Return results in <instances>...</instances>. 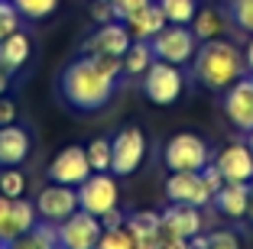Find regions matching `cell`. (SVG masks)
<instances>
[{"mask_svg": "<svg viewBox=\"0 0 253 249\" xmlns=\"http://www.w3.org/2000/svg\"><path fill=\"white\" fill-rule=\"evenodd\" d=\"M124 78V59L120 55H82L68 62L59 74V94L78 113L101 110L117 91Z\"/></svg>", "mask_w": 253, "mask_h": 249, "instance_id": "obj_1", "label": "cell"}, {"mask_svg": "<svg viewBox=\"0 0 253 249\" xmlns=\"http://www.w3.org/2000/svg\"><path fill=\"white\" fill-rule=\"evenodd\" d=\"M192 74H195V81L205 84L208 91H221L224 94L234 81L247 74V59L234 42L208 39V42H201L198 52H195Z\"/></svg>", "mask_w": 253, "mask_h": 249, "instance_id": "obj_2", "label": "cell"}, {"mask_svg": "<svg viewBox=\"0 0 253 249\" xmlns=\"http://www.w3.org/2000/svg\"><path fill=\"white\" fill-rule=\"evenodd\" d=\"M182 88H185L182 65H172V62L153 59V65L143 71V94H146V101L159 104V107L175 104L182 97Z\"/></svg>", "mask_w": 253, "mask_h": 249, "instance_id": "obj_3", "label": "cell"}, {"mask_svg": "<svg viewBox=\"0 0 253 249\" xmlns=\"http://www.w3.org/2000/svg\"><path fill=\"white\" fill-rule=\"evenodd\" d=\"M163 162L169 172H201L211 162V149L198 133H175L163 146Z\"/></svg>", "mask_w": 253, "mask_h": 249, "instance_id": "obj_4", "label": "cell"}, {"mask_svg": "<svg viewBox=\"0 0 253 249\" xmlns=\"http://www.w3.org/2000/svg\"><path fill=\"white\" fill-rule=\"evenodd\" d=\"M149 45H153L156 59L172 62V65H188L195 59V52H198V36L185 23H166L163 30L149 39Z\"/></svg>", "mask_w": 253, "mask_h": 249, "instance_id": "obj_5", "label": "cell"}, {"mask_svg": "<svg viewBox=\"0 0 253 249\" xmlns=\"http://www.w3.org/2000/svg\"><path fill=\"white\" fill-rule=\"evenodd\" d=\"M143 159H146V136H143V130L136 123L120 126L111 136V172L126 178L143 165Z\"/></svg>", "mask_w": 253, "mask_h": 249, "instance_id": "obj_6", "label": "cell"}, {"mask_svg": "<svg viewBox=\"0 0 253 249\" xmlns=\"http://www.w3.org/2000/svg\"><path fill=\"white\" fill-rule=\"evenodd\" d=\"M78 207L94 217H104L107 211L117 207V181L111 172H91L78 184Z\"/></svg>", "mask_w": 253, "mask_h": 249, "instance_id": "obj_7", "label": "cell"}, {"mask_svg": "<svg viewBox=\"0 0 253 249\" xmlns=\"http://www.w3.org/2000/svg\"><path fill=\"white\" fill-rule=\"evenodd\" d=\"M55 233H59L62 249H94V243L101 240L104 227H101V217H94V213L78 207L72 217H65L59 227H55Z\"/></svg>", "mask_w": 253, "mask_h": 249, "instance_id": "obj_8", "label": "cell"}, {"mask_svg": "<svg viewBox=\"0 0 253 249\" xmlns=\"http://www.w3.org/2000/svg\"><path fill=\"white\" fill-rule=\"evenodd\" d=\"M36 213L39 220H45V223H55L59 227L65 217H72L75 211H78V188H72V184H45L42 191L36 194Z\"/></svg>", "mask_w": 253, "mask_h": 249, "instance_id": "obj_9", "label": "cell"}, {"mask_svg": "<svg viewBox=\"0 0 253 249\" xmlns=\"http://www.w3.org/2000/svg\"><path fill=\"white\" fill-rule=\"evenodd\" d=\"M133 36L126 30L124 20H114V23H101L82 45V55H120L124 59V52L130 49Z\"/></svg>", "mask_w": 253, "mask_h": 249, "instance_id": "obj_10", "label": "cell"}, {"mask_svg": "<svg viewBox=\"0 0 253 249\" xmlns=\"http://www.w3.org/2000/svg\"><path fill=\"white\" fill-rule=\"evenodd\" d=\"M91 162H88V149L84 146H65L52 162H49V181H59V184H78L91 175Z\"/></svg>", "mask_w": 253, "mask_h": 249, "instance_id": "obj_11", "label": "cell"}, {"mask_svg": "<svg viewBox=\"0 0 253 249\" xmlns=\"http://www.w3.org/2000/svg\"><path fill=\"white\" fill-rule=\"evenodd\" d=\"M224 117L231 120L240 133L253 130V74L237 78L231 88L224 91Z\"/></svg>", "mask_w": 253, "mask_h": 249, "instance_id": "obj_12", "label": "cell"}, {"mask_svg": "<svg viewBox=\"0 0 253 249\" xmlns=\"http://www.w3.org/2000/svg\"><path fill=\"white\" fill-rule=\"evenodd\" d=\"M166 198H169L172 204L208 207L211 204V191L205 188L201 172H169V178H166Z\"/></svg>", "mask_w": 253, "mask_h": 249, "instance_id": "obj_13", "label": "cell"}, {"mask_svg": "<svg viewBox=\"0 0 253 249\" xmlns=\"http://www.w3.org/2000/svg\"><path fill=\"white\" fill-rule=\"evenodd\" d=\"M205 220H201V207L195 204H172L159 213V233L163 236H179V240H192L201 233Z\"/></svg>", "mask_w": 253, "mask_h": 249, "instance_id": "obj_14", "label": "cell"}, {"mask_svg": "<svg viewBox=\"0 0 253 249\" xmlns=\"http://www.w3.org/2000/svg\"><path fill=\"white\" fill-rule=\"evenodd\" d=\"M214 165L221 169L224 181H253V152L247 142L224 146L221 155L214 159Z\"/></svg>", "mask_w": 253, "mask_h": 249, "instance_id": "obj_15", "label": "cell"}, {"mask_svg": "<svg viewBox=\"0 0 253 249\" xmlns=\"http://www.w3.org/2000/svg\"><path fill=\"white\" fill-rule=\"evenodd\" d=\"M33 149V140H30V130L26 126H16V123H7L0 126V165H20L26 162Z\"/></svg>", "mask_w": 253, "mask_h": 249, "instance_id": "obj_16", "label": "cell"}, {"mask_svg": "<svg viewBox=\"0 0 253 249\" xmlns=\"http://www.w3.org/2000/svg\"><path fill=\"white\" fill-rule=\"evenodd\" d=\"M214 207L231 220H244L247 217V201H250V181H224V188L217 191Z\"/></svg>", "mask_w": 253, "mask_h": 249, "instance_id": "obj_17", "label": "cell"}, {"mask_svg": "<svg viewBox=\"0 0 253 249\" xmlns=\"http://www.w3.org/2000/svg\"><path fill=\"white\" fill-rule=\"evenodd\" d=\"M36 223H39L36 204H30L26 198H13V207H10V217H7V223H3V230H0V243L7 246V243H13L16 236H23L26 230H33Z\"/></svg>", "mask_w": 253, "mask_h": 249, "instance_id": "obj_18", "label": "cell"}, {"mask_svg": "<svg viewBox=\"0 0 253 249\" xmlns=\"http://www.w3.org/2000/svg\"><path fill=\"white\" fill-rule=\"evenodd\" d=\"M124 23H126V30H130L133 39H153L166 26V16H163V10H159V3L153 0V3H146L143 10H136L133 16H126Z\"/></svg>", "mask_w": 253, "mask_h": 249, "instance_id": "obj_19", "label": "cell"}, {"mask_svg": "<svg viewBox=\"0 0 253 249\" xmlns=\"http://www.w3.org/2000/svg\"><path fill=\"white\" fill-rule=\"evenodd\" d=\"M30 52H33V42L26 33H10L7 39H0V65L10 68V71H20L26 62H30Z\"/></svg>", "mask_w": 253, "mask_h": 249, "instance_id": "obj_20", "label": "cell"}, {"mask_svg": "<svg viewBox=\"0 0 253 249\" xmlns=\"http://www.w3.org/2000/svg\"><path fill=\"white\" fill-rule=\"evenodd\" d=\"M7 249H59V233H55V223L39 220L33 230H26V233L16 236L13 243H7Z\"/></svg>", "mask_w": 253, "mask_h": 249, "instance_id": "obj_21", "label": "cell"}, {"mask_svg": "<svg viewBox=\"0 0 253 249\" xmlns=\"http://www.w3.org/2000/svg\"><path fill=\"white\" fill-rule=\"evenodd\" d=\"M153 59H156V55H153L149 39H133L130 49L124 52V74L126 78H143V71L153 65Z\"/></svg>", "mask_w": 253, "mask_h": 249, "instance_id": "obj_22", "label": "cell"}, {"mask_svg": "<svg viewBox=\"0 0 253 249\" xmlns=\"http://www.w3.org/2000/svg\"><path fill=\"white\" fill-rule=\"evenodd\" d=\"M192 33L198 36V42H208V39H217L224 33V16L217 13L214 7H198V13L192 16Z\"/></svg>", "mask_w": 253, "mask_h": 249, "instance_id": "obj_23", "label": "cell"}, {"mask_svg": "<svg viewBox=\"0 0 253 249\" xmlns=\"http://www.w3.org/2000/svg\"><path fill=\"white\" fill-rule=\"evenodd\" d=\"M159 3V10H163V16H166V23H192V16L198 13V0H156Z\"/></svg>", "mask_w": 253, "mask_h": 249, "instance_id": "obj_24", "label": "cell"}, {"mask_svg": "<svg viewBox=\"0 0 253 249\" xmlns=\"http://www.w3.org/2000/svg\"><path fill=\"white\" fill-rule=\"evenodd\" d=\"M126 230L133 233V240H140V236H156L159 233V213L153 211H136L126 217Z\"/></svg>", "mask_w": 253, "mask_h": 249, "instance_id": "obj_25", "label": "cell"}, {"mask_svg": "<svg viewBox=\"0 0 253 249\" xmlns=\"http://www.w3.org/2000/svg\"><path fill=\"white\" fill-rule=\"evenodd\" d=\"M13 7L20 10L23 20H45L55 13L59 0H13Z\"/></svg>", "mask_w": 253, "mask_h": 249, "instance_id": "obj_26", "label": "cell"}, {"mask_svg": "<svg viewBox=\"0 0 253 249\" xmlns=\"http://www.w3.org/2000/svg\"><path fill=\"white\" fill-rule=\"evenodd\" d=\"M136 246V240H133V233L126 227H114V230H104L101 233V240L94 243V249H133Z\"/></svg>", "mask_w": 253, "mask_h": 249, "instance_id": "obj_27", "label": "cell"}, {"mask_svg": "<svg viewBox=\"0 0 253 249\" xmlns=\"http://www.w3.org/2000/svg\"><path fill=\"white\" fill-rule=\"evenodd\" d=\"M23 191H26V175H23L16 165H7V169L0 172V194H7V198H23Z\"/></svg>", "mask_w": 253, "mask_h": 249, "instance_id": "obj_28", "label": "cell"}, {"mask_svg": "<svg viewBox=\"0 0 253 249\" xmlns=\"http://www.w3.org/2000/svg\"><path fill=\"white\" fill-rule=\"evenodd\" d=\"M88 162L94 172H111V140L107 136H97L88 146Z\"/></svg>", "mask_w": 253, "mask_h": 249, "instance_id": "obj_29", "label": "cell"}, {"mask_svg": "<svg viewBox=\"0 0 253 249\" xmlns=\"http://www.w3.org/2000/svg\"><path fill=\"white\" fill-rule=\"evenodd\" d=\"M227 13H231V23L237 30L253 33V0H231Z\"/></svg>", "mask_w": 253, "mask_h": 249, "instance_id": "obj_30", "label": "cell"}, {"mask_svg": "<svg viewBox=\"0 0 253 249\" xmlns=\"http://www.w3.org/2000/svg\"><path fill=\"white\" fill-rule=\"evenodd\" d=\"M20 10L13 7V0H0V39H7L10 33L20 30Z\"/></svg>", "mask_w": 253, "mask_h": 249, "instance_id": "obj_31", "label": "cell"}, {"mask_svg": "<svg viewBox=\"0 0 253 249\" xmlns=\"http://www.w3.org/2000/svg\"><path fill=\"white\" fill-rule=\"evenodd\" d=\"M88 13H91V20H94L97 26H101V23H114V20H120V16H117V10H114V3H111V0H91Z\"/></svg>", "mask_w": 253, "mask_h": 249, "instance_id": "obj_32", "label": "cell"}, {"mask_svg": "<svg viewBox=\"0 0 253 249\" xmlns=\"http://www.w3.org/2000/svg\"><path fill=\"white\" fill-rule=\"evenodd\" d=\"M205 240H208V249H240V236L231 230H214Z\"/></svg>", "mask_w": 253, "mask_h": 249, "instance_id": "obj_33", "label": "cell"}, {"mask_svg": "<svg viewBox=\"0 0 253 249\" xmlns=\"http://www.w3.org/2000/svg\"><path fill=\"white\" fill-rule=\"evenodd\" d=\"M201 178H205V188L211 191V198H214L217 191L224 188V175H221V169H217L214 162H208V165L201 169Z\"/></svg>", "mask_w": 253, "mask_h": 249, "instance_id": "obj_34", "label": "cell"}, {"mask_svg": "<svg viewBox=\"0 0 253 249\" xmlns=\"http://www.w3.org/2000/svg\"><path fill=\"white\" fill-rule=\"evenodd\" d=\"M111 3H114V10H117L120 20H126V16H133L136 10H143L146 3H153V0H111Z\"/></svg>", "mask_w": 253, "mask_h": 249, "instance_id": "obj_35", "label": "cell"}, {"mask_svg": "<svg viewBox=\"0 0 253 249\" xmlns=\"http://www.w3.org/2000/svg\"><path fill=\"white\" fill-rule=\"evenodd\" d=\"M7 123H16V104L7 94H0V126H7Z\"/></svg>", "mask_w": 253, "mask_h": 249, "instance_id": "obj_36", "label": "cell"}, {"mask_svg": "<svg viewBox=\"0 0 253 249\" xmlns=\"http://www.w3.org/2000/svg\"><path fill=\"white\" fill-rule=\"evenodd\" d=\"M101 227H104V230H114V227H126V213L114 207V211H107L104 217H101Z\"/></svg>", "mask_w": 253, "mask_h": 249, "instance_id": "obj_37", "label": "cell"}, {"mask_svg": "<svg viewBox=\"0 0 253 249\" xmlns=\"http://www.w3.org/2000/svg\"><path fill=\"white\" fill-rule=\"evenodd\" d=\"M156 249H188V240H179V236H163Z\"/></svg>", "mask_w": 253, "mask_h": 249, "instance_id": "obj_38", "label": "cell"}, {"mask_svg": "<svg viewBox=\"0 0 253 249\" xmlns=\"http://www.w3.org/2000/svg\"><path fill=\"white\" fill-rule=\"evenodd\" d=\"M10 207H13V198L0 194V230H3V223H7V217H10Z\"/></svg>", "mask_w": 253, "mask_h": 249, "instance_id": "obj_39", "label": "cell"}, {"mask_svg": "<svg viewBox=\"0 0 253 249\" xmlns=\"http://www.w3.org/2000/svg\"><path fill=\"white\" fill-rule=\"evenodd\" d=\"M10 84H13V71L0 65V94H7V91H10Z\"/></svg>", "mask_w": 253, "mask_h": 249, "instance_id": "obj_40", "label": "cell"}, {"mask_svg": "<svg viewBox=\"0 0 253 249\" xmlns=\"http://www.w3.org/2000/svg\"><path fill=\"white\" fill-rule=\"evenodd\" d=\"M244 59H247V71L253 74V39L247 42V49H244Z\"/></svg>", "mask_w": 253, "mask_h": 249, "instance_id": "obj_41", "label": "cell"}, {"mask_svg": "<svg viewBox=\"0 0 253 249\" xmlns=\"http://www.w3.org/2000/svg\"><path fill=\"white\" fill-rule=\"evenodd\" d=\"M247 223H250V227H253V181H250V201H247Z\"/></svg>", "mask_w": 253, "mask_h": 249, "instance_id": "obj_42", "label": "cell"}, {"mask_svg": "<svg viewBox=\"0 0 253 249\" xmlns=\"http://www.w3.org/2000/svg\"><path fill=\"white\" fill-rule=\"evenodd\" d=\"M247 146H250V152H253V130L247 133Z\"/></svg>", "mask_w": 253, "mask_h": 249, "instance_id": "obj_43", "label": "cell"}, {"mask_svg": "<svg viewBox=\"0 0 253 249\" xmlns=\"http://www.w3.org/2000/svg\"><path fill=\"white\" fill-rule=\"evenodd\" d=\"M0 249H7V246H3V243H0Z\"/></svg>", "mask_w": 253, "mask_h": 249, "instance_id": "obj_44", "label": "cell"}, {"mask_svg": "<svg viewBox=\"0 0 253 249\" xmlns=\"http://www.w3.org/2000/svg\"><path fill=\"white\" fill-rule=\"evenodd\" d=\"M59 249H62V246H59Z\"/></svg>", "mask_w": 253, "mask_h": 249, "instance_id": "obj_45", "label": "cell"}]
</instances>
